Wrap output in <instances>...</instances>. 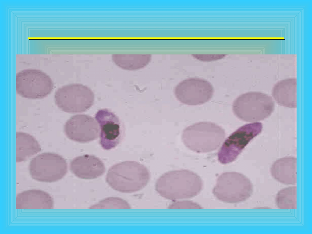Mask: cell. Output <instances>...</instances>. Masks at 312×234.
<instances>
[{
    "label": "cell",
    "instance_id": "cell-17",
    "mask_svg": "<svg viewBox=\"0 0 312 234\" xmlns=\"http://www.w3.org/2000/svg\"><path fill=\"white\" fill-rule=\"evenodd\" d=\"M41 151L40 144L32 135L23 132L16 133V161H26Z\"/></svg>",
    "mask_w": 312,
    "mask_h": 234
},
{
    "label": "cell",
    "instance_id": "cell-3",
    "mask_svg": "<svg viewBox=\"0 0 312 234\" xmlns=\"http://www.w3.org/2000/svg\"><path fill=\"white\" fill-rule=\"evenodd\" d=\"M225 132L221 126L208 122H197L185 128L182 140L189 149L198 153L210 152L217 149L223 141Z\"/></svg>",
    "mask_w": 312,
    "mask_h": 234
},
{
    "label": "cell",
    "instance_id": "cell-1",
    "mask_svg": "<svg viewBox=\"0 0 312 234\" xmlns=\"http://www.w3.org/2000/svg\"><path fill=\"white\" fill-rule=\"evenodd\" d=\"M203 186L202 181L198 175L188 170L180 169L163 174L157 179L155 188L163 197L175 200L194 197Z\"/></svg>",
    "mask_w": 312,
    "mask_h": 234
},
{
    "label": "cell",
    "instance_id": "cell-21",
    "mask_svg": "<svg viewBox=\"0 0 312 234\" xmlns=\"http://www.w3.org/2000/svg\"><path fill=\"white\" fill-rule=\"evenodd\" d=\"M168 209H201L202 207L197 203L189 201H177L171 204Z\"/></svg>",
    "mask_w": 312,
    "mask_h": 234
},
{
    "label": "cell",
    "instance_id": "cell-20",
    "mask_svg": "<svg viewBox=\"0 0 312 234\" xmlns=\"http://www.w3.org/2000/svg\"><path fill=\"white\" fill-rule=\"evenodd\" d=\"M129 204L119 197H110L103 200L89 207V209H130Z\"/></svg>",
    "mask_w": 312,
    "mask_h": 234
},
{
    "label": "cell",
    "instance_id": "cell-5",
    "mask_svg": "<svg viewBox=\"0 0 312 234\" xmlns=\"http://www.w3.org/2000/svg\"><path fill=\"white\" fill-rule=\"evenodd\" d=\"M253 190L251 181L244 175L236 172H226L218 177L212 193L221 201L236 203L248 199Z\"/></svg>",
    "mask_w": 312,
    "mask_h": 234
},
{
    "label": "cell",
    "instance_id": "cell-14",
    "mask_svg": "<svg viewBox=\"0 0 312 234\" xmlns=\"http://www.w3.org/2000/svg\"><path fill=\"white\" fill-rule=\"evenodd\" d=\"M54 201L47 192L38 190H30L18 194L16 198V209H53Z\"/></svg>",
    "mask_w": 312,
    "mask_h": 234
},
{
    "label": "cell",
    "instance_id": "cell-6",
    "mask_svg": "<svg viewBox=\"0 0 312 234\" xmlns=\"http://www.w3.org/2000/svg\"><path fill=\"white\" fill-rule=\"evenodd\" d=\"M94 94L89 87L80 84L66 85L55 91V104L62 110L69 113L86 111L94 104Z\"/></svg>",
    "mask_w": 312,
    "mask_h": 234
},
{
    "label": "cell",
    "instance_id": "cell-13",
    "mask_svg": "<svg viewBox=\"0 0 312 234\" xmlns=\"http://www.w3.org/2000/svg\"><path fill=\"white\" fill-rule=\"evenodd\" d=\"M70 168L76 176L85 179L98 178L102 175L105 170L104 163L99 158L88 154L74 158L70 163Z\"/></svg>",
    "mask_w": 312,
    "mask_h": 234
},
{
    "label": "cell",
    "instance_id": "cell-16",
    "mask_svg": "<svg viewBox=\"0 0 312 234\" xmlns=\"http://www.w3.org/2000/svg\"><path fill=\"white\" fill-rule=\"evenodd\" d=\"M296 79L289 78L275 84L272 90V96L276 102L285 107H296Z\"/></svg>",
    "mask_w": 312,
    "mask_h": 234
},
{
    "label": "cell",
    "instance_id": "cell-9",
    "mask_svg": "<svg viewBox=\"0 0 312 234\" xmlns=\"http://www.w3.org/2000/svg\"><path fill=\"white\" fill-rule=\"evenodd\" d=\"M262 124L254 122L245 125L236 130L225 140L218 154L219 162L226 164L237 158L248 143L261 133Z\"/></svg>",
    "mask_w": 312,
    "mask_h": 234
},
{
    "label": "cell",
    "instance_id": "cell-18",
    "mask_svg": "<svg viewBox=\"0 0 312 234\" xmlns=\"http://www.w3.org/2000/svg\"><path fill=\"white\" fill-rule=\"evenodd\" d=\"M149 55H114L112 59L118 66L124 69L135 70L146 66L151 60Z\"/></svg>",
    "mask_w": 312,
    "mask_h": 234
},
{
    "label": "cell",
    "instance_id": "cell-19",
    "mask_svg": "<svg viewBox=\"0 0 312 234\" xmlns=\"http://www.w3.org/2000/svg\"><path fill=\"white\" fill-rule=\"evenodd\" d=\"M297 187L289 186L280 190L276 197L277 207L281 209H296Z\"/></svg>",
    "mask_w": 312,
    "mask_h": 234
},
{
    "label": "cell",
    "instance_id": "cell-15",
    "mask_svg": "<svg viewBox=\"0 0 312 234\" xmlns=\"http://www.w3.org/2000/svg\"><path fill=\"white\" fill-rule=\"evenodd\" d=\"M270 172L272 177L278 182L295 185L297 183L296 158L291 156L280 158L272 165Z\"/></svg>",
    "mask_w": 312,
    "mask_h": 234
},
{
    "label": "cell",
    "instance_id": "cell-8",
    "mask_svg": "<svg viewBox=\"0 0 312 234\" xmlns=\"http://www.w3.org/2000/svg\"><path fill=\"white\" fill-rule=\"evenodd\" d=\"M29 169L34 179L51 183L63 177L67 172L68 167L66 160L61 155L47 152L34 158L30 163Z\"/></svg>",
    "mask_w": 312,
    "mask_h": 234
},
{
    "label": "cell",
    "instance_id": "cell-11",
    "mask_svg": "<svg viewBox=\"0 0 312 234\" xmlns=\"http://www.w3.org/2000/svg\"><path fill=\"white\" fill-rule=\"evenodd\" d=\"M64 130L69 139L83 143L97 139L99 132L98 126L94 118L84 114L71 117L66 122Z\"/></svg>",
    "mask_w": 312,
    "mask_h": 234
},
{
    "label": "cell",
    "instance_id": "cell-4",
    "mask_svg": "<svg viewBox=\"0 0 312 234\" xmlns=\"http://www.w3.org/2000/svg\"><path fill=\"white\" fill-rule=\"evenodd\" d=\"M274 108L272 97L260 92H250L239 96L234 101L232 110L239 119L247 122H257L271 115Z\"/></svg>",
    "mask_w": 312,
    "mask_h": 234
},
{
    "label": "cell",
    "instance_id": "cell-12",
    "mask_svg": "<svg viewBox=\"0 0 312 234\" xmlns=\"http://www.w3.org/2000/svg\"><path fill=\"white\" fill-rule=\"evenodd\" d=\"M100 129V143L104 149L114 148L120 143L121 137L120 123L118 117L106 109L98 110L95 115Z\"/></svg>",
    "mask_w": 312,
    "mask_h": 234
},
{
    "label": "cell",
    "instance_id": "cell-2",
    "mask_svg": "<svg viewBox=\"0 0 312 234\" xmlns=\"http://www.w3.org/2000/svg\"><path fill=\"white\" fill-rule=\"evenodd\" d=\"M150 174L144 165L135 161H126L115 164L108 170L106 181L113 189L124 193L137 192L148 183Z\"/></svg>",
    "mask_w": 312,
    "mask_h": 234
},
{
    "label": "cell",
    "instance_id": "cell-10",
    "mask_svg": "<svg viewBox=\"0 0 312 234\" xmlns=\"http://www.w3.org/2000/svg\"><path fill=\"white\" fill-rule=\"evenodd\" d=\"M176 98L182 103L189 105L203 104L212 98L214 89L207 80L199 78H190L182 80L175 87Z\"/></svg>",
    "mask_w": 312,
    "mask_h": 234
},
{
    "label": "cell",
    "instance_id": "cell-7",
    "mask_svg": "<svg viewBox=\"0 0 312 234\" xmlns=\"http://www.w3.org/2000/svg\"><path fill=\"white\" fill-rule=\"evenodd\" d=\"M53 87L51 77L40 70L24 69L16 75V91L25 98H44L51 92Z\"/></svg>",
    "mask_w": 312,
    "mask_h": 234
}]
</instances>
